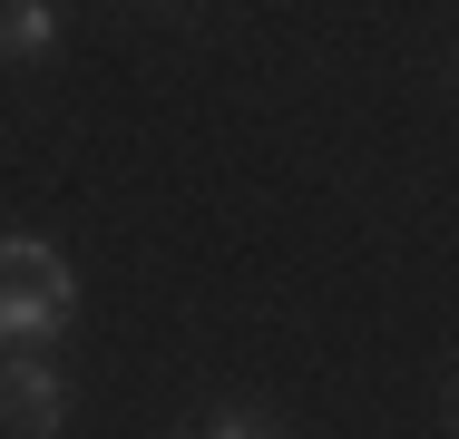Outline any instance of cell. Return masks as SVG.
<instances>
[{
    "instance_id": "2",
    "label": "cell",
    "mask_w": 459,
    "mask_h": 439,
    "mask_svg": "<svg viewBox=\"0 0 459 439\" xmlns=\"http://www.w3.org/2000/svg\"><path fill=\"white\" fill-rule=\"evenodd\" d=\"M69 323H79V303L30 293V283H0V351H49Z\"/></svg>"
},
{
    "instance_id": "3",
    "label": "cell",
    "mask_w": 459,
    "mask_h": 439,
    "mask_svg": "<svg viewBox=\"0 0 459 439\" xmlns=\"http://www.w3.org/2000/svg\"><path fill=\"white\" fill-rule=\"evenodd\" d=\"M0 283H30V293L79 303V273H69V254H59L49 235H0Z\"/></svg>"
},
{
    "instance_id": "4",
    "label": "cell",
    "mask_w": 459,
    "mask_h": 439,
    "mask_svg": "<svg viewBox=\"0 0 459 439\" xmlns=\"http://www.w3.org/2000/svg\"><path fill=\"white\" fill-rule=\"evenodd\" d=\"M59 49V0H0V59H49Z\"/></svg>"
},
{
    "instance_id": "1",
    "label": "cell",
    "mask_w": 459,
    "mask_h": 439,
    "mask_svg": "<svg viewBox=\"0 0 459 439\" xmlns=\"http://www.w3.org/2000/svg\"><path fill=\"white\" fill-rule=\"evenodd\" d=\"M0 420H10L20 439H59L69 430V381H59V361L0 351Z\"/></svg>"
},
{
    "instance_id": "5",
    "label": "cell",
    "mask_w": 459,
    "mask_h": 439,
    "mask_svg": "<svg viewBox=\"0 0 459 439\" xmlns=\"http://www.w3.org/2000/svg\"><path fill=\"white\" fill-rule=\"evenodd\" d=\"M205 439H274V420H245V410H235V420H215Z\"/></svg>"
}]
</instances>
